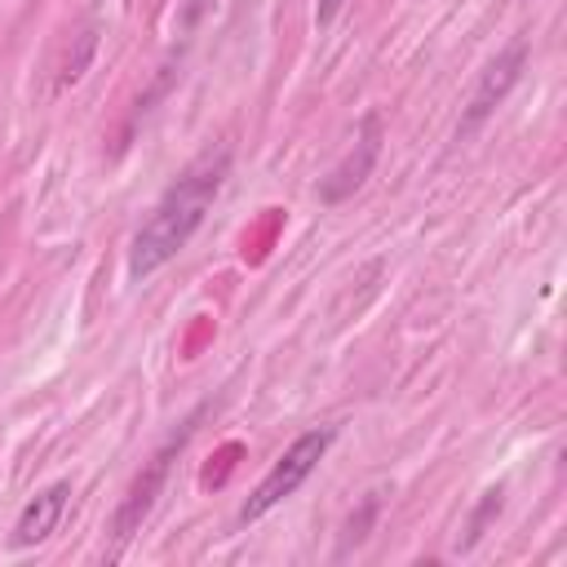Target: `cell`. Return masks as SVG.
<instances>
[{
    "mask_svg": "<svg viewBox=\"0 0 567 567\" xmlns=\"http://www.w3.org/2000/svg\"><path fill=\"white\" fill-rule=\"evenodd\" d=\"M230 173V151L217 146V151H204L199 159H190L182 168V177L159 195V204L151 208V217L137 226L133 235V248H128V279H146L155 275L159 266H168L186 244L190 235L204 226L213 199L221 195V182Z\"/></svg>",
    "mask_w": 567,
    "mask_h": 567,
    "instance_id": "6da1fadb",
    "label": "cell"
},
{
    "mask_svg": "<svg viewBox=\"0 0 567 567\" xmlns=\"http://www.w3.org/2000/svg\"><path fill=\"white\" fill-rule=\"evenodd\" d=\"M328 447H332V430H306V434H297V439L284 447V456L266 470V478L252 487V496L239 505V523L248 527V523L266 518L279 501H288V496L319 470V461H323Z\"/></svg>",
    "mask_w": 567,
    "mask_h": 567,
    "instance_id": "7a4b0ae2",
    "label": "cell"
},
{
    "mask_svg": "<svg viewBox=\"0 0 567 567\" xmlns=\"http://www.w3.org/2000/svg\"><path fill=\"white\" fill-rule=\"evenodd\" d=\"M186 434H190V421H186V430L177 434V439H168L151 461H146V470L133 478V487H128V496L120 501V509H115V518H111V536H115V545H111V554L106 558H120L124 554V545L142 532V523H146V514L155 509V496L164 492V478H168V465H173V456L182 452V443H186Z\"/></svg>",
    "mask_w": 567,
    "mask_h": 567,
    "instance_id": "3957f363",
    "label": "cell"
},
{
    "mask_svg": "<svg viewBox=\"0 0 567 567\" xmlns=\"http://www.w3.org/2000/svg\"><path fill=\"white\" fill-rule=\"evenodd\" d=\"M523 66H527V44H523V40H514L505 53H496V62L478 75V84H474V93H470V106H465V115H461V124H456V137H470V133L505 102V93L518 84Z\"/></svg>",
    "mask_w": 567,
    "mask_h": 567,
    "instance_id": "277c9868",
    "label": "cell"
},
{
    "mask_svg": "<svg viewBox=\"0 0 567 567\" xmlns=\"http://www.w3.org/2000/svg\"><path fill=\"white\" fill-rule=\"evenodd\" d=\"M377 155H381V115L368 111V115L359 120V133H354V146L346 151V159L319 182V199H323V204H341L346 195H354V190L363 186V177L372 173Z\"/></svg>",
    "mask_w": 567,
    "mask_h": 567,
    "instance_id": "5b68a950",
    "label": "cell"
},
{
    "mask_svg": "<svg viewBox=\"0 0 567 567\" xmlns=\"http://www.w3.org/2000/svg\"><path fill=\"white\" fill-rule=\"evenodd\" d=\"M66 501H71V483H49L44 492H35V496L22 505L18 523H13V536H9V540H13V549H31V545L49 540V536H53V527L62 523Z\"/></svg>",
    "mask_w": 567,
    "mask_h": 567,
    "instance_id": "8992f818",
    "label": "cell"
},
{
    "mask_svg": "<svg viewBox=\"0 0 567 567\" xmlns=\"http://www.w3.org/2000/svg\"><path fill=\"white\" fill-rule=\"evenodd\" d=\"M93 44H97V35H93V31H84V35H80V53H75V58H66V66H62L58 84H75V80L84 75V62L93 58Z\"/></svg>",
    "mask_w": 567,
    "mask_h": 567,
    "instance_id": "52a82bcc",
    "label": "cell"
},
{
    "mask_svg": "<svg viewBox=\"0 0 567 567\" xmlns=\"http://www.w3.org/2000/svg\"><path fill=\"white\" fill-rule=\"evenodd\" d=\"M346 0H315V27H328L337 13H341Z\"/></svg>",
    "mask_w": 567,
    "mask_h": 567,
    "instance_id": "ba28073f",
    "label": "cell"
}]
</instances>
